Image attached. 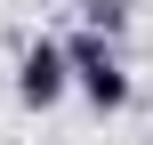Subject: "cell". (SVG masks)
Returning a JSON list of instances; mask_svg holds the SVG:
<instances>
[{"instance_id":"cell-2","label":"cell","mask_w":153,"mask_h":145,"mask_svg":"<svg viewBox=\"0 0 153 145\" xmlns=\"http://www.w3.org/2000/svg\"><path fill=\"white\" fill-rule=\"evenodd\" d=\"M16 97H24L32 113H48V105H65V97H73V65H65V40H32V48L16 57Z\"/></svg>"},{"instance_id":"cell-1","label":"cell","mask_w":153,"mask_h":145,"mask_svg":"<svg viewBox=\"0 0 153 145\" xmlns=\"http://www.w3.org/2000/svg\"><path fill=\"white\" fill-rule=\"evenodd\" d=\"M65 65H73V89H81V97H89L97 113H121V105L137 97V81H129L121 48H113L105 32H89V24H81V32L65 40Z\"/></svg>"}]
</instances>
